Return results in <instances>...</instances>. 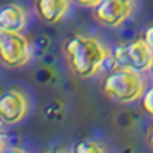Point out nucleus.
I'll return each mask as SVG.
<instances>
[{"label":"nucleus","mask_w":153,"mask_h":153,"mask_svg":"<svg viewBox=\"0 0 153 153\" xmlns=\"http://www.w3.org/2000/svg\"><path fill=\"white\" fill-rule=\"evenodd\" d=\"M74 150L77 153H102L107 150V146H103L102 143H98V141H83V143L76 145Z\"/></svg>","instance_id":"nucleus-9"},{"label":"nucleus","mask_w":153,"mask_h":153,"mask_svg":"<svg viewBox=\"0 0 153 153\" xmlns=\"http://www.w3.org/2000/svg\"><path fill=\"white\" fill-rule=\"evenodd\" d=\"M35 7L38 16L48 24L60 22L69 14L71 0H36Z\"/></svg>","instance_id":"nucleus-7"},{"label":"nucleus","mask_w":153,"mask_h":153,"mask_svg":"<svg viewBox=\"0 0 153 153\" xmlns=\"http://www.w3.org/2000/svg\"><path fill=\"white\" fill-rule=\"evenodd\" d=\"M29 114V98L19 88H9L0 93V120L5 124H19Z\"/></svg>","instance_id":"nucleus-5"},{"label":"nucleus","mask_w":153,"mask_h":153,"mask_svg":"<svg viewBox=\"0 0 153 153\" xmlns=\"http://www.w3.org/2000/svg\"><path fill=\"white\" fill-rule=\"evenodd\" d=\"M102 90L105 97H108L114 102L131 103V102L141 100V97L145 95L146 81L139 71L119 65L107 74Z\"/></svg>","instance_id":"nucleus-2"},{"label":"nucleus","mask_w":153,"mask_h":153,"mask_svg":"<svg viewBox=\"0 0 153 153\" xmlns=\"http://www.w3.org/2000/svg\"><path fill=\"white\" fill-rule=\"evenodd\" d=\"M150 72H152V76H153V65H152V69H150Z\"/></svg>","instance_id":"nucleus-15"},{"label":"nucleus","mask_w":153,"mask_h":153,"mask_svg":"<svg viewBox=\"0 0 153 153\" xmlns=\"http://www.w3.org/2000/svg\"><path fill=\"white\" fill-rule=\"evenodd\" d=\"M143 38H145V42L152 47L153 50V24H150L148 28L145 29V33H143Z\"/></svg>","instance_id":"nucleus-12"},{"label":"nucleus","mask_w":153,"mask_h":153,"mask_svg":"<svg viewBox=\"0 0 153 153\" xmlns=\"http://www.w3.org/2000/svg\"><path fill=\"white\" fill-rule=\"evenodd\" d=\"M5 150H7V138H5V134L0 132V153L5 152Z\"/></svg>","instance_id":"nucleus-13"},{"label":"nucleus","mask_w":153,"mask_h":153,"mask_svg":"<svg viewBox=\"0 0 153 153\" xmlns=\"http://www.w3.org/2000/svg\"><path fill=\"white\" fill-rule=\"evenodd\" d=\"M77 5H81V7H90V9H95L97 5H100L103 0H74Z\"/></svg>","instance_id":"nucleus-11"},{"label":"nucleus","mask_w":153,"mask_h":153,"mask_svg":"<svg viewBox=\"0 0 153 153\" xmlns=\"http://www.w3.org/2000/svg\"><path fill=\"white\" fill-rule=\"evenodd\" d=\"M64 53L71 71L83 79L97 76L112 55L110 48H107L102 40L83 33L72 35L69 40H65Z\"/></svg>","instance_id":"nucleus-1"},{"label":"nucleus","mask_w":153,"mask_h":153,"mask_svg":"<svg viewBox=\"0 0 153 153\" xmlns=\"http://www.w3.org/2000/svg\"><path fill=\"white\" fill-rule=\"evenodd\" d=\"M146 139H148V145L153 148V127H152V131L148 132V136H146Z\"/></svg>","instance_id":"nucleus-14"},{"label":"nucleus","mask_w":153,"mask_h":153,"mask_svg":"<svg viewBox=\"0 0 153 153\" xmlns=\"http://www.w3.org/2000/svg\"><path fill=\"white\" fill-rule=\"evenodd\" d=\"M31 59V45L19 31L0 28V62L7 67H22Z\"/></svg>","instance_id":"nucleus-3"},{"label":"nucleus","mask_w":153,"mask_h":153,"mask_svg":"<svg viewBox=\"0 0 153 153\" xmlns=\"http://www.w3.org/2000/svg\"><path fill=\"white\" fill-rule=\"evenodd\" d=\"M26 24H28V12L19 4H7L0 7V28L21 33L26 28Z\"/></svg>","instance_id":"nucleus-8"},{"label":"nucleus","mask_w":153,"mask_h":153,"mask_svg":"<svg viewBox=\"0 0 153 153\" xmlns=\"http://www.w3.org/2000/svg\"><path fill=\"white\" fill-rule=\"evenodd\" d=\"M134 0H103L95 7V19L108 28H119L131 17Z\"/></svg>","instance_id":"nucleus-6"},{"label":"nucleus","mask_w":153,"mask_h":153,"mask_svg":"<svg viewBox=\"0 0 153 153\" xmlns=\"http://www.w3.org/2000/svg\"><path fill=\"white\" fill-rule=\"evenodd\" d=\"M141 107H143V110L153 119V86L148 88V90L145 91V95L141 97Z\"/></svg>","instance_id":"nucleus-10"},{"label":"nucleus","mask_w":153,"mask_h":153,"mask_svg":"<svg viewBox=\"0 0 153 153\" xmlns=\"http://www.w3.org/2000/svg\"><path fill=\"white\" fill-rule=\"evenodd\" d=\"M114 60L117 62V65L145 72L150 71L153 65V50L145 42V38H138L127 45L117 47L114 52Z\"/></svg>","instance_id":"nucleus-4"}]
</instances>
